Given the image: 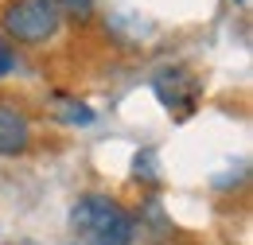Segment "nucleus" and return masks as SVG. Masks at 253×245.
<instances>
[{
	"mask_svg": "<svg viewBox=\"0 0 253 245\" xmlns=\"http://www.w3.org/2000/svg\"><path fill=\"white\" fill-rule=\"evenodd\" d=\"M28 121L12 105H0V156H20L28 148Z\"/></svg>",
	"mask_w": 253,
	"mask_h": 245,
	"instance_id": "4",
	"label": "nucleus"
},
{
	"mask_svg": "<svg viewBox=\"0 0 253 245\" xmlns=\"http://www.w3.org/2000/svg\"><path fill=\"white\" fill-rule=\"evenodd\" d=\"M70 226L94 238L97 245H132V214L117 199H105V195L78 199L70 210Z\"/></svg>",
	"mask_w": 253,
	"mask_h": 245,
	"instance_id": "1",
	"label": "nucleus"
},
{
	"mask_svg": "<svg viewBox=\"0 0 253 245\" xmlns=\"http://www.w3.org/2000/svg\"><path fill=\"white\" fill-rule=\"evenodd\" d=\"M12 66H16V55H12V51H8L4 43H0V78H4V74H8Z\"/></svg>",
	"mask_w": 253,
	"mask_h": 245,
	"instance_id": "7",
	"label": "nucleus"
},
{
	"mask_svg": "<svg viewBox=\"0 0 253 245\" xmlns=\"http://www.w3.org/2000/svg\"><path fill=\"white\" fill-rule=\"evenodd\" d=\"M59 117H63L66 124H94V109L90 105H82V101H70V97H63L59 101Z\"/></svg>",
	"mask_w": 253,
	"mask_h": 245,
	"instance_id": "5",
	"label": "nucleus"
},
{
	"mask_svg": "<svg viewBox=\"0 0 253 245\" xmlns=\"http://www.w3.org/2000/svg\"><path fill=\"white\" fill-rule=\"evenodd\" d=\"M195 93H199V86H195V78L187 70H164L156 78V97L175 113H187L195 105Z\"/></svg>",
	"mask_w": 253,
	"mask_h": 245,
	"instance_id": "3",
	"label": "nucleus"
},
{
	"mask_svg": "<svg viewBox=\"0 0 253 245\" xmlns=\"http://www.w3.org/2000/svg\"><path fill=\"white\" fill-rule=\"evenodd\" d=\"M59 20L63 12L55 0H12L0 16V28L16 43H47L59 31Z\"/></svg>",
	"mask_w": 253,
	"mask_h": 245,
	"instance_id": "2",
	"label": "nucleus"
},
{
	"mask_svg": "<svg viewBox=\"0 0 253 245\" xmlns=\"http://www.w3.org/2000/svg\"><path fill=\"white\" fill-rule=\"evenodd\" d=\"M59 4V12H70V16H90V8H94V0H55Z\"/></svg>",
	"mask_w": 253,
	"mask_h": 245,
	"instance_id": "6",
	"label": "nucleus"
},
{
	"mask_svg": "<svg viewBox=\"0 0 253 245\" xmlns=\"http://www.w3.org/2000/svg\"><path fill=\"white\" fill-rule=\"evenodd\" d=\"M238 4H246V0H238Z\"/></svg>",
	"mask_w": 253,
	"mask_h": 245,
	"instance_id": "8",
	"label": "nucleus"
}]
</instances>
